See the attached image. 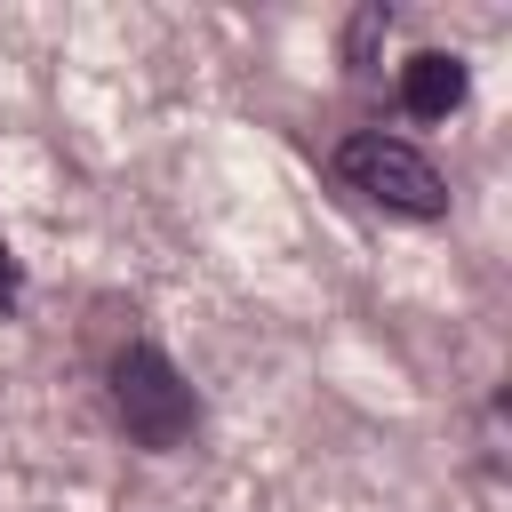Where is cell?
<instances>
[{"label": "cell", "instance_id": "obj_4", "mask_svg": "<svg viewBox=\"0 0 512 512\" xmlns=\"http://www.w3.org/2000/svg\"><path fill=\"white\" fill-rule=\"evenodd\" d=\"M384 32H392V8H384V0H368V8H360V16L344 24V72H368V64H376V40H384Z\"/></svg>", "mask_w": 512, "mask_h": 512}, {"label": "cell", "instance_id": "obj_3", "mask_svg": "<svg viewBox=\"0 0 512 512\" xmlns=\"http://www.w3.org/2000/svg\"><path fill=\"white\" fill-rule=\"evenodd\" d=\"M464 88H472V72H464V56H448V48H416V56L400 64V112H408V120H448V112L464 104Z\"/></svg>", "mask_w": 512, "mask_h": 512}, {"label": "cell", "instance_id": "obj_1", "mask_svg": "<svg viewBox=\"0 0 512 512\" xmlns=\"http://www.w3.org/2000/svg\"><path fill=\"white\" fill-rule=\"evenodd\" d=\"M336 184L360 192V200L384 208V216H408V224L448 216V176H440L408 136H392V128H352V136L336 144Z\"/></svg>", "mask_w": 512, "mask_h": 512}, {"label": "cell", "instance_id": "obj_5", "mask_svg": "<svg viewBox=\"0 0 512 512\" xmlns=\"http://www.w3.org/2000/svg\"><path fill=\"white\" fill-rule=\"evenodd\" d=\"M16 296H24V264H16V248L0 240V312H8Z\"/></svg>", "mask_w": 512, "mask_h": 512}, {"label": "cell", "instance_id": "obj_2", "mask_svg": "<svg viewBox=\"0 0 512 512\" xmlns=\"http://www.w3.org/2000/svg\"><path fill=\"white\" fill-rule=\"evenodd\" d=\"M112 416H120V432H128L136 448L168 456V448L192 440V424H200V392L184 384V368H176L160 344L136 336V344L112 352Z\"/></svg>", "mask_w": 512, "mask_h": 512}]
</instances>
